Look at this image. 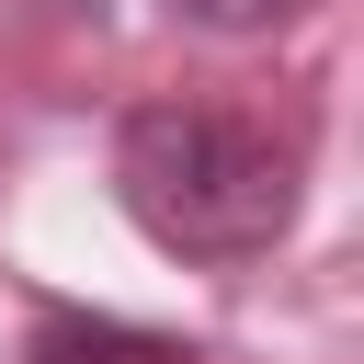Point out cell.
<instances>
[{"label": "cell", "mask_w": 364, "mask_h": 364, "mask_svg": "<svg viewBox=\"0 0 364 364\" xmlns=\"http://www.w3.org/2000/svg\"><path fill=\"white\" fill-rule=\"evenodd\" d=\"M114 205L171 262H250L296 228V136L216 102H136L114 125Z\"/></svg>", "instance_id": "6da1fadb"}, {"label": "cell", "mask_w": 364, "mask_h": 364, "mask_svg": "<svg viewBox=\"0 0 364 364\" xmlns=\"http://www.w3.org/2000/svg\"><path fill=\"white\" fill-rule=\"evenodd\" d=\"M23 364H193V341L171 330H136V318H91V307H46Z\"/></svg>", "instance_id": "7a4b0ae2"}, {"label": "cell", "mask_w": 364, "mask_h": 364, "mask_svg": "<svg viewBox=\"0 0 364 364\" xmlns=\"http://www.w3.org/2000/svg\"><path fill=\"white\" fill-rule=\"evenodd\" d=\"M182 23H205V34H273V23H296L307 0H171Z\"/></svg>", "instance_id": "3957f363"}]
</instances>
